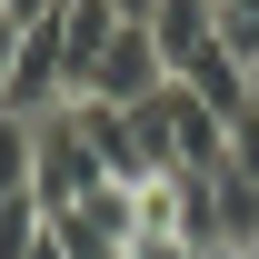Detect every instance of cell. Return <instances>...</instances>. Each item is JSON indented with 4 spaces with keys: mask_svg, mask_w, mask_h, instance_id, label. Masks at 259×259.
Returning <instances> with one entry per match:
<instances>
[{
    "mask_svg": "<svg viewBox=\"0 0 259 259\" xmlns=\"http://www.w3.org/2000/svg\"><path fill=\"white\" fill-rule=\"evenodd\" d=\"M30 140H40V150H30V199L50 209V220H60V209H80L90 190H110V169H100V150L80 140V120H70V110L30 120Z\"/></svg>",
    "mask_w": 259,
    "mask_h": 259,
    "instance_id": "cell-1",
    "label": "cell"
},
{
    "mask_svg": "<svg viewBox=\"0 0 259 259\" xmlns=\"http://www.w3.org/2000/svg\"><path fill=\"white\" fill-rule=\"evenodd\" d=\"M150 90H169V60H160V40H150V20H120L80 100H100V110H140Z\"/></svg>",
    "mask_w": 259,
    "mask_h": 259,
    "instance_id": "cell-2",
    "label": "cell"
},
{
    "mask_svg": "<svg viewBox=\"0 0 259 259\" xmlns=\"http://www.w3.org/2000/svg\"><path fill=\"white\" fill-rule=\"evenodd\" d=\"M209 10H220V0H160V10H150V40H160L169 70H190L199 50H209Z\"/></svg>",
    "mask_w": 259,
    "mask_h": 259,
    "instance_id": "cell-3",
    "label": "cell"
},
{
    "mask_svg": "<svg viewBox=\"0 0 259 259\" xmlns=\"http://www.w3.org/2000/svg\"><path fill=\"white\" fill-rule=\"evenodd\" d=\"M30 120H10V110H0V199H30Z\"/></svg>",
    "mask_w": 259,
    "mask_h": 259,
    "instance_id": "cell-4",
    "label": "cell"
},
{
    "mask_svg": "<svg viewBox=\"0 0 259 259\" xmlns=\"http://www.w3.org/2000/svg\"><path fill=\"white\" fill-rule=\"evenodd\" d=\"M40 229H50V209H40V199H0V259H20Z\"/></svg>",
    "mask_w": 259,
    "mask_h": 259,
    "instance_id": "cell-5",
    "label": "cell"
},
{
    "mask_svg": "<svg viewBox=\"0 0 259 259\" xmlns=\"http://www.w3.org/2000/svg\"><path fill=\"white\" fill-rule=\"evenodd\" d=\"M229 169H239V180H259V110H239V120H229Z\"/></svg>",
    "mask_w": 259,
    "mask_h": 259,
    "instance_id": "cell-6",
    "label": "cell"
},
{
    "mask_svg": "<svg viewBox=\"0 0 259 259\" xmlns=\"http://www.w3.org/2000/svg\"><path fill=\"white\" fill-rule=\"evenodd\" d=\"M110 10H120V20H150V10H160V0H110Z\"/></svg>",
    "mask_w": 259,
    "mask_h": 259,
    "instance_id": "cell-7",
    "label": "cell"
},
{
    "mask_svg": "<svg viewBox=\"0 0 259 259\" xmlns=\"http://www.w3.org/2000/svg\"><path fill=\"white\" fill-rule=\"evenodd\" d=\"M199 259H259V249H199Z\"/></svg>",
    "mask_w": 259,
    "mask_h": 259,
    "instance_id": "cell-8",
    "label": "cell"
},
{
    "mask_svg": "<svg viewBox=\"0 0 259 259\" xmlns=\"http://www.w3.org/2000/svg\"><path fill=\"white\" fill-rule=\"evenodd\" d=\"M249 110H259V70H249Z\"/></svg>",
    "mask_w": 259,
    "mask_h": 259,
    "instance_id": "cell-9",
    "label": "cell"
}]
</instances>
